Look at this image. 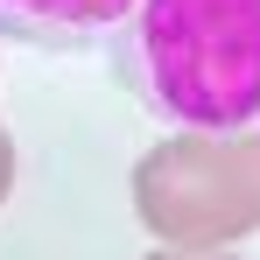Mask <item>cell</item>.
I'll use <instances>...</instances> for the list:
<instances>
[{
    "label": "cell",
    "instance_id": "6da1fadb",
    "mask_svg": "<svg viewBox=\"0 0 260 260\" xmlns=\"http://www.w3.org/2000/svg\"><path fill=\"white\" fill-rule=\"evenodd\" d=\"M141 63L197 134L246 127L260 113V0H141Z\"/></svg>",
    "mask_w": 260,
    "mask_h": 260
},
{
    "label": "cell",
    "instance_id": "7a4b0ae2",
    "mask_svg": "<svg viewBox=\"0 0 260 260\" xmlns=\"http://www.w3.org/2000/svg\"><path fill=\"white\" fill-rule=\"evenodd\" d=\"M134 211L155 239L218 253L260 232V134H169L134 162Z\"/></svg>",
    "mask_w": 260,
    "mask_h": 260
},
{
    "label": "cell",
    "instance_id": "3957f363",
    "mask_svg": "<svg viewBox=\"0 0 260 260\" xmlns=\"http://www.w3.org/2000/svg\"><path fill=\"white\" fill-rule=\"evenodd\" d=\"M134 7H141V0H0V36L71 49V43H85V36L120 28Z\"/></svg>",
    "mask_w": 260,
    "mask_h": 260
},
{
    "label": "cell",
    "instance_id": "277c9868",
    "mask_svg": "<svg viewBox=\"0 0 260 260\" xmlns=\"http://www.w3.org/2000/svg\"><path fill=\"white\" fill-rule=\"evenodd\" d=\"M7 190H14V141H7V127H0V204H7Z\"/></svg>",
    "mask_w": 260,
    "mask_h": 260
},
{
    "label": "cell",
    "instance_id": "5b68a950",
    "mask_svg": "<svg viewBox=\"0 0 260 260\" xmlns=\"http://www.w3.org/2000/svg\"><path fill=\"white\" fill-rule=\"evenodd\" d=\"M148 260H232V253H190V246H169V253H148Z\"/></svg>",
    "mask_w": 260,
    "mask_h": 260
}]
</instances>
